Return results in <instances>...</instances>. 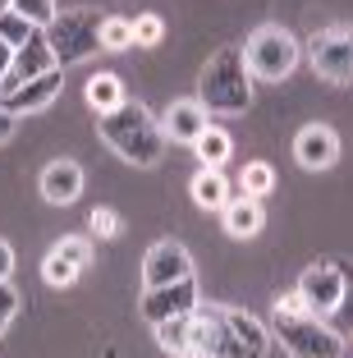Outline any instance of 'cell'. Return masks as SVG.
<instances>
[{
  "label": "cell",
  "instance_id": "cell-1",
  "mask_svg": "<svg viewBox=\"0 0 353 358\" xmlns=\"http://www.w3.org/2000/svg\"><path fill=\"white\" fill-rule=\"evenodd\" d=\"M193 358H266L271 327H261L252 313L220 303H198L188 313Z\"/></svg>",
  "mask_w": 353,
  "mask_h": 358
},
{
  "label": "cell",
  "instance_id": "cell-2",
  "mask_svg": "<svg viewBox=\"0 0 353 358\" xmlns=\"http://www.w3.org/2000/svg\"><path fill=\"white\" fill-rule=\"evenodd\" d=\"M96 134L129 166H156V161L166 157V143H170L166 129L156 124V115L138 101H120L115 110L96 115Z\"/></svg>",
  "mask_w": 353,
  "mask_h": 358
},
{
  "label": "cell",
  "instance_id": "cell-3",
  "mask_svg": "<svg viewBox=\"0 0 353 358\" xmlns=\"http://www.w3.org/2000/svg\"><path fill=\"white\" fill-rule=\"evenodd\" d=\"M198 101L211 115H243L252 106V69L243 60V46H220L198 78Z\"/></svg>",
  "mask_w": 353,
  "mask_h": 358
},
{
  "label": "cell",
  "instance_id": "cell-4",
  "mask_svg": "<svg viewBox=\"0 0 353 358\" xmlns=\"http://www.w3.org/2000/svg\"><path fill=\"white\" fill-rule=\"evenodd\" d=\"M271 340H280L294 358H340L344 336L331 331L317 313H275L271 317Z\"/></svg>",
  "mask_w": 353,
  "mask_h": 358
},
{
  "label": "cell",
  "instance_id": "cell-5",
  "mask_svg": "<svg viewBox=\"0 0 353 358\" xmlns=\"http://www.w3.org/2000/svg\"><path fill=\"white\" fill-rule=\"evenodd\" d=\"M243 60H248L252 78L280 83V78H289L298 69V42H294V32L280 28V23H261L248 42H243Z\"/></svg>",
  "mask_w": 353,
  "mask_h": 358
},
{
  "label": "cell",
  "instance_id": "cell-6",
  "mask_svg": "<svg viewBox=\"0 0 353 358\" xmlns=\"http://www.w3.org/2000/svg\"><path fill=\"white\" fill-rule=\"evenodd\" d=\"M101 23H106V14H96V10H60L55 14L51 28H46L55 64L64 69V64H78L101 51Z\"/></svg>",
  "mask_w": 353,
  "mask_h": 358
},
{
  "label": "cell",
  "instance_id": "cell-7",
  "mask_svg": "<svg viewBox=\"0 0 353 358\" xmlns=\"http://www.w3.org/2000/svg\"><path fill=\"white\" fill-rule=\"evenodd\" d=\"M308 55H312V69H317L326 83H335V87L353 83V28H344V23L322 28L312 37Z\"/></svg>",
  "mask_w": 353,
  "mask_h": 358
},
{
  "label": "cell",
  "instance_id": "cell-8",
  "mask_svg": "<svg viewBox=\"0 0 353 358\" xmlns=\"http://www.w3.org/2000/svg\"><path fill=\"white\" fill-rule=\"evenodd\" d=\"M198 303H202V299H198V280L188 275V280H175V285L143 289V299H138V313H143L147 327H161V322H170V317H188Z\"/></svg>",
  "mask_w": 353,
  "mask_h": 358
},
{
  "label": "cell",
  "instance_id": "cell-9",
  "mask_svg": "<svg viewBox=\"0 0 353 358\" xmlns=\"http://www.w3.org/2000/svg\"><path fill=\"white\" fill-rule=\"evenodd\" d=\"M298 294L308 299V313L331 317L344 303V262H312L298 275Z\"/></svg>",
  "mask_w": 353,
  "mask_h": 358
},
{
  "label": "cell",
  "instance_id": "cell-10",
  "mask_svg": "<svg viewBox=\"0 0 353 358\" xmlns=\"http://www.w3.org/2000/svg\"><path fill=\"white\" fill-rule=\"evenodd\" d=\"M51 69H60V64H55V51H51V42H46V28H37L28 42L14 51V69L0 78V101L10 92H19L28 78H42V74H51Z\"/></svg>",
  "mask_w": 353,
  "mask_h": 358
},
{
  "label": "cell",
  "instance_id": "cell-11",
  "mask_svg": "<svg viewBox=\"0 0 353 358\" xmlns=\"http://www.w3.org/2000/svg\"><path fill=\"white\" fill-rule=\"evenodd\" d=\"M193 275V253H188L179 239H161L147 248L143 257V289H156V285H175Z\"/></svg>",
  "mask_w": 353,
  "mask_h": 358
},
{
  "label": "cell",
  "instance_id": "cell-12",
  "mask_svg": "<svg viewBox=\"0 0 353 358\" xmlns=\"http://www.w3.org/2000/svg\"><path fill=\"white\" fill-rule=\"evenodd\" d=\"M294 161H298L303 170H331L335 161H340V138H335V129L331 124L298 129V138H294Z\"/></svg>",
  "mask_w": 353,
  "mask_h": 358
},
{
  "label": "cell",
  "instance_id": "cell-13",
  "mask_svg": "<svg viewBox=\"0 0 353 358\" xmlns=\"http://www.w3.org/2000/svg\"><path fill=\"white\" fill-rule=\"evenodd\" d=\"M207 115H211V110L198 101V96H184V101H175L166 110V124H161V129H166L170 143H188V148H193V143H198V138L211 129Z\"/></svg>",
  "mask_w": 353,
  "mask_h": 358
},
{
  "label": "cell",
  "instance_id": "cell-14",
  "mask_svg": "<svg viewBox=\"0 0 353 358\" xmlns=\"http://www.w3.org/2000/svg\"><path fill=\"white\" fill-rule=\"evenodd\" d=\"M60 92H64V74H60V69H51V74H42V78H28L19 92H10L0 106H5L10 115H32V110H46Z\"/></svg>",
  "mask_w": 353,
  "mask_h": 358
},
{
  "label": "cell",
  "instance_id": "cell-15",
  "mask_svg": "<svg viewBox=\"0 0 353 358\" xmlns=\"http://www.w3.org/2000/svg\"><path fill=\"white\" fill-rule=\"evenodd\" d=\"M78 193H83V170H78V161H51V166L42 170V198L46 202L69 207Z\"/></svg>",
  "mask_w": 353,
  "mask_h": 358
},
{
  "label": "cell",
  "instance_id": "cell-16",
  "mask_svg": "<svg viewBox=\"0 0 353 358\" xmlns=\"http://www.w3.org/2000/svg\"><path fill=\"white\" fill-rule=\"evenodd\" d=\"M220 221H225V234H229V239H252V234L261 230V221H266L261 198H248V193L229 198V207L220 211Z\"/></svg>",
  "mask_w": 353,
  "mask_h": 358
},
{
  "label": "cell",
  "instance_id": "cell-17",
  "mask_svg": "<svg viewBox=\"0 0 353 358\" xmlns=\"http://www.w3.org/2000/svg\"><path fill=\"white\" fill-rule=\"evenodd\" d=\"M188 189H193V202H198L202 211H225L229 198H239V189H234L220 170H211V166H202L198 175H193V184H188Z\"/></svg>",
  "mask_w": 353,
  "mask_h": 358
},
{
  "label": "cell",
  "instance_id": "cell-18",
  "mask_svg": "<svg viewBox=\"0 0 353 358\" xmlns=\"http://www.w3.org/2000/svg\"><path fill=\"white\" fill-rule=\"evenodd\" d=\"M83 96H87V106H92L96 115H106V110H115L120 101H129L120 74H92V78H87V87H83Z\"/></svg>",
  "mask_w": 353,
  "mask_h": 358
},
{
  "label": "cell",
  "instance_id": "cell-19",
  "mask_svg": "<svg viewBox=\"0 0 353 358\" xmlns=\"http://www.w3.org/2000/svg\"><path fill=\"white\" fill-rule=\"evenodd\" d=\"M156 331V345L166 349V354L175 358H193V336H188V317H170V322H161Z\"/></svg>",
  "mask_w": 353,
  "mask_h": 358
},
{
  "label": "cell",
  "instance_id": "cell-20",
  "mask_svg": "<svg viewBox=\"0 0 353 358\" xmlns=\"http://www.w3.org/2000/svg\"><path fill=\"white\" fill-rule=\"evenodd\" d=\"M193 148H198V161H202V166L220 170V166L229 161V152H234V138H229V134H225L220 124H211L207 134H202L198 143H193Z\"/></svg>",
  "mask_w": 353,
  "mask_h": 358
},
{
  "label": "cell",
  "instance_id": "cell-21",
  "mask_svg": "<svg viewBox=\"0 0 353 358\" xmlns=\"http://www.w3.org/2000/svg\"><path fill=\"white\" fill-rule=\"evenodd\" d=\"M78 271H83V266H73L69 257L60 253V248H51V253L42 257V280L51 285V289H64V285H73V280H78Z\"/></svg>",
  "mask_w": 353,
  "mask_h": 358
},
{
  "label": "cell",
  "instance_id": "cell-22",
  "mask_svg": "<svg viewBox=\"0 0 353 358\" xmlns=\"http://www.w3.org/2000/svg\"><path fill=\"white\" fill-rule=\"evenodd\" d=\"M275 189V170L266 166V161H248L239 175V193H248V198H266V193Z\"/></svg>",
  "mask_w": 353,
  "mask_h": 358
},
{
  "label": "cell",
  "instance_id": "cell-23",
  "mask_svg": "<svg viewBox=\"0 0 353 358\" xmlns=\"http://www.w3.org/2000/svg\"><path fill=\"white\" fill-rule=\"evenodd\" d=\"M124 46H134V23L106 14V23H101V51H124Z\"/></svg>",
  "mask_w": 353,
  "mask_h": 358
},
{
  "label": "cell",
  "instance_id": "cell-24",
  "mask_svg": "<svg viewBox=\"0 0 353 358\" xmlns=\"http://www.w3.org/2000/svg\"><path fill=\"white\" fill-rule=\"evenodd\" d=\"M32 32H37V23H28V19H23L19 10H10V14H0V37H5V42H10L14 51H19V46L28 42Z\"/></svg>",
  "mask_w": 353,
  "mask_h": 358
},
{
  "label": "cell",
  "instance_id": "cell-25",
  "mask_svg": "<svg viewBox=\"0 0 353 358\" xmlns=\"http://www.w3.org/2000/svg\"><path fill=\"white\" fill-rule=\"evenodd\" d=\"M14 10H19L28 23H37V28H51V19L60 14V10H55V0H14Z\"/></svg>",
  "mask_w": 353,
  "mask_h": 358
},
{
  "label": "cell",
  "instance_id": "cell-26",
  "mask_svg": "<svg viewBox=\"0 0 353 358\" xmlns=\"http://www.w3.org/2000/svg\"><path fill=\"white\" fill-rule=\"evenodd\" d=\"M161 37H166V23L156 14H138L134 19V46H156Z\"/></svg>",
  "mask_w": 353,
  "mask_h": 358
},
{
  "label": "cell",
  "instance_id": "cell-27",
  "mask_svg": "<svg viewBox=\"0 0 353 358\" xmlns=\"http://www.w3.org/2000/svg\"><path fill=\"white\" fill-rule=\"evenodd\" d=\"M87 230H92L96 239H115V234H120V216H115L110 207H92V216H87Z\"/></svg>",
  "mask_w": 353,
  "mask_h": 358
},
{
  "label": "cell",
  "instance_id": "cell-28",
  "mask_svg": "<svg viewBox=\"0 0 353 358\" xmlns=\"http://www.w3.org/2000/svg\"><path fill=\"white\" fill-rule=\"evenodd\" d=\"M55 248H60V253L69 257L73 266H87V262H92V243H87L83 234H64V239L55 243Z\"/></svg>",
  "mask_w": 353,
  "mask_h": 358
},
{
  "label": "cell",
  "instance_id": "cell-29",
  "mask_svg": "<svg viewBox=\"0 0 353 358\" xmlns=\"http://www.w3.org/2000/svg\"><path fill=\"white\" fill-rule=\"evenodd\" d=\"M19 299H23V294L14 289L10 280H0V317H5V322H10L14 313H19Z\"/></svg>",
  "mask_w": 353,
  "mask_h": 358
},
{
  "label": "cell",
  "instance_id": "cell-30",
  "mask_svg": "<svg viewBox=\"0 0 353 358\" xmlns=\"http://www.w3.org/2000/svg\"><path fill=\"white\" fill-rule=\"evenodd\" d=\"M275 313H308V299H303L298 289H289V294L275 299Z\"/></svg>",
  "mask_w": 353,
  "mask_h": 358
},
{
  "label": "cell",
  "instance_id": "cell-31",
  "mask_svg": "<svg viewBox=\"0 0 353 358\" xmlns=\"http://www.w3.org/2000/svg\"><path fill=\"white\" fill-rule=\"evenodd\" d=\"M340 313L353 322V266H344V303H340Z\"/></svg>",
  "mask_w": 353,
  "mask_h": 358
},
{
  "label": "cell",
  "instance_id": "cell-32",
  "mask_svg": "<svg viewBox=\"0 0 353 358\" xmlns=\"http://www.w3.org/2000/svg\"><path fill=\"white\" fill-rule=\"evenodd\" d=\"M10 275H14V248L0 239V280H10Z\"/></svg>",
  "mask_w": 353,
  "mask_h": 358
},
{
  "label": "cell",
  "instance_id": "cell-33",
  "mask_svg": "<svg viewBox=\"0 0 353 358\" xmlns=\"http://www.w3.org/2000/svg\"><path fill=\"white\" fill-rule=\"evenodd\" d=\"M14 124H19V115H10V110L0 106V143H10V138H14Z\"/></svg>",
  "mask_w": 353,
  "mask_h": 358
},
{
  "label": "cell",
  "instance_id": "cell-34",
  "mask_svg": "<svg viewBox=\"0 0 353 358\" xmlns=\"http://www.w3.org/2000/svg\"><path fill=\"white\" fill-rule=\"evenodd\" d=\"M10 69H14V46L5 42V37H0V78L10 74Z\"/></svg>",
  "mask_w": 353,
  "mask_h": 358
},
{
  "label": "cell",
  "instance_id": "cell-35",
  "mask_svg": "<svg viewBox=\"0 0 353 358\" xmlns=\"http://www.w3.org/2000/svg\"><path fill=\"white\" fill-rule=\"evenodd\" d=\"M14 10V0H0V14H10Z\"/></svg>",
  "mask_w": 353,
  "mask_h": 358
},
{
  "label": "cell",
  "instance_id": "cell-36",
  "mask_svg": "<svg viewBox=\"0 0 353 358\" xmlns=\"http://www.w3.org/2000/svg\"><path fill=\"white\" fill-rule=\"evenodd\" d=\"M0 336H5V317H0Z\"/></svg>",
  "mask_w": 353,
  "mask_h": 358
}]
</instances>
